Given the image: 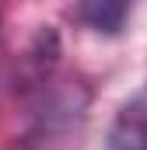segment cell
Listing matches in <instances>:
<instances>
[{
    "mask_svg": "<svg viewBox=\"0 0 147 150\" xmlns=\"http://www.w3.org/2000/svg\"><path fill=\"white\" fill-rule=\"evenodd\" d=\"M109 150H147V84L133 91L116 112L109 129Z\"/></svg>",
    "mask_w": 147,
    "mask_h": 150,
    "instance_id": "1",
    "label": "cell"
},
{
    "mask_svg": "<svg viewBox=\"0 0 147 150\" xmlns=\"http://www.w3.org/2000/svg\"><path fill=\"white\" fill-rule=\"evenodd\" d=\"M133 11V0H77V18L95 32H119Z\"/></svg>",
    "mask_w": 147,
    "mask_h": 150,
    "instance_id": "2",
    "label": "cell"
}]
</instances>
